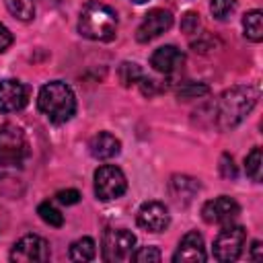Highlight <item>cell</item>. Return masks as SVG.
Masks as SVG:
<instances>
[{
	"mask_svg": "<svg viewBox=\"0 0 263 263\" xmlns=\"http://www.w3.org/2000/svg\"><path fill=\"white\" fill-rule=\"evenodd\" d=\"M259 99V90L255 86H232L230 90L222 92L216 103V123L220 129L236 127L255 107Z\"/></svg>",
	"mask_w": 263,
	"mask_h": 263,
	"instance_id": "6da1fadb",
	"label": "cell"
},
{
	"mask_svg": "<svg viewBox=\"0 0 263 263\" xmlns=\"http://www.w3.org/2000/svg\"><path fill=\"white\" fill-rule=\"evenodd\" d=\"M78 33L90 41H111L117 35V12L99 0L86 2L78 16Z\"/></svg>",
	"mask_w": 263,
	"mask_h": 263,
	"instance_id": "7a4b0ae2",
	"label": "cell"
},
{
	"mask_svg": "<svg viewBox=\"0 0 263 263\" xmlns=\"http://www.w3.org/2000/svg\"><path fill=\"white\" fill-rule=\"evenodd\" d=\"M37 107L51 123H66L76 113V97L66 82L51 80L41 86L37 95Z\"/></svg>",
	"mask_w": 263,
	"mask_h": 263,
	"instance_id": "3957f363",
	"label": "cell"
},
{
	"mask_svg": "<svg viewBox=\"0 0 263 263\" xmlns=\"http://www.w3.org/2000/svg\"><path fill=\"white\" fill-rule=\"evenodd\" d=\"M29 156V140L18 125H0V166H21Z\"/></svg>",
	"mask_w": 263,
	"mask_h": 263,
	"instance_id": "277c9868",
	"label": "cell"
},
{
	"mask_svg": "<svg viewBox=\"0 0 263 263\" xmlns=\"http://www.w3.org/2000/svg\"><path fill=\"white\" fill-rule=\"evenodd\" d=\"M247 242V230L240 224H224V228L218 232L214 247H212V255L216 261L220 263H230L236 261L245 249Z\"/></svg>",
	"mask_w": 263,
	"mask_h": 263,
	"instance_id": "5b68a950",
	"label": "cell"
},
{
	"mask_svg": "<svg viewBox=\"0 0 263 263\" xmlns=\"http://www.w3.org/2000/svg\"><path fill=\"white\" fill-rule=\"evenodd\" d=\"M136 249V236L125 228H109L101 240V253L107 263L129 261Z\"/></svg>",
	"mask_w": 263,
	"mask_h": 263,
	"instance_id": "8992f818",
	"label": "cell"
},
{
	"mask_svg": "<svg viewBox=\"0 0 263 263\" xmlns=\"http://www.w3.org/2000/svg\"><path fill=\"white\" fill-rule=\"evenodd\" d=\"M125 189H127V179L119 166L103 164L95 171V195L101 201H113L121 197Z\"/></svg>",
	"mask_w": 263,
	"mask_h": 263,
	"instance_id": "52a82bcc",
	"label": "cell"
},
{
	"mask_svg": "<svg viewBox=\"0 0 263 263\" xmlns=\"http://www.w3.org/2000/svg\"><path fill=\"white\" fill-rule=\"evenodd\" d=\"M47 259H49V245L45 238L37 234L21 236L10 251V261L14 263H43Z\"/></svg>",
	"mask_w": 263,
	"mask_h": 263,
	"instance_id": "ba28073f",
	"label": "cell"
},
{
	"mask_svg": "<svg viewBox=\"0 0 263 263\" xmlns=\"http://www.w3.org/2000/svg\"><path fill=\"white\" fill-rule=\"evenodd\" d=\"M238 214H240V205L228 195L214 197L205 201L201 208V218L208 224H230Z\"/></svg>",
	"mask_w": 263,
	"mask_h": 263,
	"instance_id": "9c48e42d",
	"label": "cell"
},
{
	"mask_svg": "<svg viewBox=\"0 0 263 263\" xmlns=\"http://www.w3.org/2000/svg\"><path fill=\"white\" fill-rule=\"evenodd\" d=\"M171 27H173V14L164 8H154L144 16L142 25L136 31V39L140 43H148V41L160 37L162 33H166Z\"/></svg>",
	"mask_w": 263,
	"mask_h": 263,
	"instance_id": "30bf717a",
	"label": "cell"
},
{
	"mask_svg": "<svg viewBox=\"0 0 263 263\" xmlns=\"http://www.w3.org/2000/svg\"><path fill=\"white\" fill-rule=\"evenodd\" d=\"M171 216L162 201H146L138 210V226L146 232H162L168 228Z\"/></svg>",
	"mask_w": 263,
	"mask_h": 263,
	"instance_id": "8fae6325",
	"label": "cell"
},
{
	"mask_svg": "<svg viewBox=\"0 0 263 263\" xmlns=\"http://www.w3.org/2000/svg\"><path fill=\"white\" fill-rule=\"evenodd\" d=\"M29 101L27 86L16 78L0 80V113L21 111Z\"/></svg>",
	"mask_w": 263,
	"mask_h": 263,
	"instance_id": "7c38bea8",
	"label": "cell"
},
{
	"mask_svg": "<svg viewBox=\"0 0 263 263\" xmlns=\"http://www.w3.org/2000/svg\"><path fill=\"white\" fill-rule=\"evenodd\" d=\"M205 259H208V255H205L203 236L197 230L187 232L181 238V242H179V247H177V251L173 255V261L175 263H179V261L181 263H201Z\"/></svg>",
	"mask_w": 263,
	"mask_h": 263,
	"instance_id": "4fadbf2b",
	"label": "cell"
},
{
	"mask_svg": "<svg viewBox=\"0 0 263 263\" xmlns=\"http://www.w3.org/2000/svg\"><path fill=\"white\" fill-rule=\"evenodd\" d=\"M185 64V55L175 45H162L150 55V66L160 74H175Z\"/></svg>",
	"mask_w": 263,
	"mask_h": 263,
	"instance_id": "5bb4252c",
	"label": "cell"
},
{
	"mask_svg": "<svg viewBox=\"0 0 263 263\" xmlns=\"http://www.w3.org/2000/svg\"><path fill=\"white\" fill-rule=\"evenodd\" d=\"M88 150L97 160H109L121 152V142L109 132H99L97 136L90 138Z\"/></svg>",
	"mask_w": 263,
	"mask_h": 263,
	"instance_id": "9a60e30c",
	"label": "cell"
},
{
	"mask_svg": "<svg viewBox=\"0 0 263 263\" xmlns=\"http://www.w3.org/2000/svg\"><path fill=\"white\" fill-rule=\"evenodd\" d=\"M242 29H245V37L259 43L263 39V12L259 8L249 10L242 16Z\"/></svg>",
	"mask_w": 263,
	"mask_h": 263,
	"instance_id": "2e32d148",
	"label": "cell"
},
{
	"mask_svg": "<svg viewBox=\"0 0 263 263\" xmlns=\"http://www.w3.org/2000/svg\"><path fill=\"white\" fill-rule=\"evenodd\" d=\"M97 255V242L90 238V236H82V238H76L72 245H70V259L72 261H90L95 259Z\"/></svg>",
	"mask_w": 263,
	"mask_h": 263,
	"instance_id": "e0dca14e",
	"label": "cell"
},
{
	"mask_svg": "<svg viewBox=\"0 0 263 263\" xmlns=\"http://www.w3.org/2000/svg\"><path fill=\"white\" fill-rule=\"evenodd\" d=\"M8 12L18 21H31L35 16V2L33 0H4Z\"/></svg>",
	"mask_w": 263,
	"mask_h": 263,
	"instance_id": "ac0fdd59",
	"label": "cell"
},
{
	"mask_svg": "<svg viewBox=\"0 0 263 263\" xmlns=\"http://www.w3.org/2000/svg\"><path fill=\"white\" fill-rule=\"evenodd\" d=\"M245 171L247 175L255 181L261 183V171H263V158H261V148H253L247 158H245Z\"/></svg>",
	"mask_w": 263,
	"mask_h": 263,
	"instance_id": "d6986e66",
	"label": "cell"
},
{
	"mask_svg": "<svg viewBox=\"0 0 263 263\" xmlns=\"http://www.w3.org/2000/svg\"><path fill=\"white\" fill-rule=\"evenodd\" d=\"M37 214H39V218H41L45 224H49V226L60 228V226L64 224V214H62L51 201L39 203V205H37Z\"/></svg>",
	"mask_w": 263,
	"mask_h": 263,
	"instance_id": "ffe728a7",
	"label": "cell"
},
{
	"mask_svg": "<svg viewBox=\"0 0 263 263\" xmlns=\"http://www.w3.org/2000/svg\"><path fill=\"white\" fill-rule=\"evenodd\" d=\"M119 78H121V82H123L125 86H132V84H138V82L144 78V74H142V70H140L138 64H134V62H123L121 68H119Z\"/></svg>",
	"mask_w": 263,
	"mask_h": 263,
	"instance_id": "44dd1931",
	"label": "cell"
},
{
	"mask_svg": "<svg viewBox=\"0 0 263 263\" xmlns=\"http://www.w3.org/2000/svg\"><path fill=\"white\" fill-rule=\"evenodd\" d=\"M210 10L218 21H226L236 10V0H212Z\"/></svg>",
	"mask_w": 263,
	"mask_h": 263,
	"instance_id": "7402d4cb",
	"label": "cell"
},
{
	"mask_svg": "<svg viewBox=\"0 0 263 263\" xmlns=\"http://www.w3.org/2000/svg\"><path fill=\"white\" fill-rule=\"evenodd\" d=\"M132 259L138 261V263H150V261H160L162 255L156 247H142V249L132 253Z\"/></svg>",
	"mask_w": 263,
	"mask_h": 263,
	"instance_id": "603a6c76",
	"label": "cell"
},
{
	"mask_svg": "<svg viewBox=\"0 0 263 263\" xmlns=\"http://www.w3.org/2000/svg\"><path fill=\"white\" fill-rule=\"evenodd\" d=\"M208 92V86L205 84H195V82H187L185 86H181L179 90V97L181 99H195L199 95H205Z\"/></svg>",
	"mask_w": 263,
	"mask_h": 263,
	"instance_id": "cb8c5ba5",
	"label": "cell"
},
{
	"mask_svg": "<svg viewBox=\"0 0 263 263\" xmlns=\"http://www.w3.org/2000/svg\"><path fill=\"white\" fill-rule=\"evenodd\" d=\"M197 27H199V14H197V12H191V10L185 12L183 18H181V29H183L185 33H195Z\"/></svg>",
	"mask_w": 263,
	"mask_h": 263,
	"instance_id": "d4e9b609",
	"label": "cell"
},
{
	"mask_svg": "<svg viewBox=\"0 0 263 263\" xmlns=\"http://www.w3.org/2000/svg\"><path fill=\"white\" fill-rule=\"evenodd\" d=\"M55 199L64 205H74V203L80 201V193L76 189H62V191L55 193Z\"/></svg>",
	"mask_w": 263,
	"mask_h": 263,
	"instance_id": "484cf974",
	"label": "cell"
},
{
	"mask_svg": "<svg viewBox=\"0 0 263 263\" xmlns=\"http://www.w3.org/2000/svg\"><path fill=\"white\" fill-rule=\"evenodd\" d=\"M222 175L224 177H236V168H234V160H232V156H228V154H224L222 156Z\"/></svg>",
	"mask_w": 263,
	"mask_h": 263,
	"instance_id": "4316f807",
	"label": "cell"
},
{
	"mask_svg": "<svg viewBox=\"0 0 263 263\" xmlns=\"http://www.w3.org/2000/svg\"><path fill=\"white\" fill-rule=\"evenodd\" d=\"M12 43V33L0 23V53H4Z\"/></svg>",
	"mask_w": 263,
	"mask_h": 263,
	"instance_id": "83f0119b",
	"label": "cell"
},
{
	"mask_svg": "<svg viewBox=\"0 0 263 263\" xmlns=\"http://www.w3.org/2000/svg\"><path fill=\"white\" fill-rule=\"evenodd\" d=\"M259 249H261V242L255 240V242L251 245V259H259Z\"/></svg>",
	"mask_w": 263,
	"mask_h": 263,
	"instance_id": "f1b7e54d",
	"label": "cell"
},
{
	"mask_svg": "<svg viewBox=\"0 0 263 263\" xmlns=\"http://www.w3.org/2000/svg\"><path fill=\"white\" fill-rule=\"evenodd\" d=\"M132 2H136V4H142V2H148V0H132Z\"/></svg>",
	"mask_w": 263,
	"mask_h": 263,
	"instance_id": "f546056e",
	"label": "cell"
}]
</instances>
